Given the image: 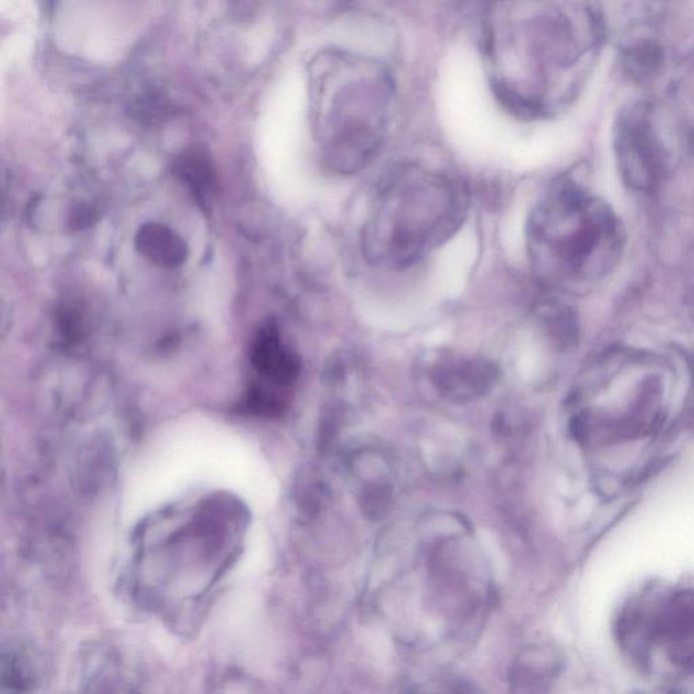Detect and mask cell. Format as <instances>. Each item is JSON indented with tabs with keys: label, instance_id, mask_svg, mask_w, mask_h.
Wrapping results in <instances>:
<instances>
[{
	"label": "cell",
	"instance_id": "obj_8",
	"mask_svg": "<svg viewBox=\"0 0 694 694\" xmlns=\"http://www.w3.org/2000/svg\"><path fill=\"white\" fill-rule=\"evenodd\" d=\"M173 171L188 183L198 201L205 202L215 186V171L207 152L200 148L183 151L175 159Z\"/></svg>",
	"mask_w": 694,
	"mask_h": 694
},
{
	"label": "cell",
	"instance_id": "obj_9",
	"mask_svg": "<svg viewBox=\"0 0 694 694\" xmlns=\"http://www.w3.org/2000/svg\"><path fill=\"white\" fill-rule=\"evenodd\" d=\"M95 219L97 217H95V213L89 207L76 208V211L72 213L71 226L74 230H82V228L93 224Z\"/></svg>",
	"mask_w": 694,
	"mask_h": 694
},
{
	"label": "cell",
	"instance_id": "obj_1",
	"mask_svg": "<svg viewBox=\"0 0 694 694\" xmlns=\"http://www.w3.org/2000/svg\"><path fill=\"white\" fill-rule=\"evenodd\" d=\"M529 253L551 284L567 289L594 287L623 257V224L604 198L574 183L549 190L528 224Z\"/></svg>",
	"mask_w": 694,
	"mask_h": 694
},
{
	"label": "cell",
	"instance_id": "obj_5",
	"mask_svg": "<svg viewBox=\"0 0 694 694\" xmlns=\"http://www.w3.org/2000/svg\"><path fill=\"white\" fill-rule=\"evenodd\" d=\"M432 379L448 398L474 399L490 390L497 379V371L483 358L444 354L434 362Z\"/></svg>",
	"mask_w": 694,
	"mask_h": 694
},
{
	"label": "cell",
	"instance_id": "obj_6",
	"mask_svg": "<svg viewBox=\"0 0 694 694\" xmlns=\"http://www.w3.org/2000/svg\"><path fill=\"white\" fill-rule=\"evenodd\" d=\"M251 362L263 383L278 388L291 387L300 375V361L281 342L276 323L263 324L254 339Z\"/></svg>",
	"mask_w": 694,
	"mask_h": 694
},
{
	"label": "cell",
	"instance_id": "obj_7",
	"mask_svg": "<svg viewBox=\"0 0 694 694\" xmlns=\"http://www.w3.org/2000/svg\"><path fill=\"white\" fill-rule=\"evenodd\" d=\"M136 249L163 268H178L188 258V247L169 227L147 223L137 231Z\"/></svg>",
	"mask_w": 694,
	"mask_h": 694
},
{
	"label": "cell",
	"instance_id": "obj_3",
	"mask_svg": "<svg viewBox=\"0 0 694 694\" xmlns=\"http://www.w3.org/2000/svg\"><path fill=\"white\" fill-rule=\"evenodd\" d=\"M463 193L449 179L407 171L381 193L365 231L376 262L407 266L448 238L461 221Z\"/></svg>",
	"mask_w": 694,
	"mask_h": 694
},
{
	"label": "cell",
	"instance_id": "obj_2",
	"mask_svg": "<svg viewBox=\"0 0 694 694\" xmlns=\"http://www.w3.org/2000/svg\"><path fill=\"white\" fill-rule=\"evenodd\" d=\"M670 369L661 357L640 350L606 354L587 373L575 418L579 436L635 440L655 434L667 415Z\"/></svg>",
	"mask_w": 694,
	"mask_h": 694
},
{
	"label": "cell",
	"instance_id": "obj_4",
	"mask_svg": "<svg viewBox=\"0 0 694 694\" xmlns=\"http://www.w3.org/2000/svg\"><path fill=\"white\" fill-rule=\"evenodd\" d=\"M616 632L621 650L651 677L694 674V589L647 587L621 610Z\"/></svg>",
	"mask_w": 694,
	"mask_h": 694
}]
</instances>
